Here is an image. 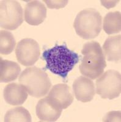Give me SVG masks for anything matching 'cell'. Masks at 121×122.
Returning <instances> with one entry per match:
<instances>
[{
	"label": "cell",
	"instance_id": "cell-1",
	"mask_svg": "<svg viewBox=\"0 0 121 122\" xmlns=\"http://www.w3.org/2000/svg\"><path fill=\"white\" fill-rule=\"evenodd\" d=\"M42 59L46 62L47 70L65 79L74 66L78 64L79 56L77 53L69 50L66 45H63L45 50Z\"/></svg>",
	"mask_w": 121,
	"mask_h": 122
},
{
	"label": "cell",
	"instance_id": "cell-2",
	"mask_svg": "<svg viewBox=\"0 0 121 122\" xmlns=\"http://www.w3.org/2000/svg\"><path fill=\"white\" fill-rule=\"evenodd\" d=\"M81 54L83 57L79 67L81 73L91 79L101 76L106 67V62L99 43L95 41L86 43L81 50Z\"/></svg>",
	"mask_w": 121,
	"mask_h": 122
},
{
	"label": "cell",
	"instance_id": "cell-3",
	"mask_svg": "<svg viewBox=\"0 0 121 122\" xmlns=\"http://www.w3.org/2000/svg\"><path fill=\"white\" fill-rule=\"evenodd\" d=\"M18 81L29 95L37 98L45 97L52 87L47 73L36 67L25 68L20 75Z\"/></svg>",
	"mask_w": 121,
	"mask_h": 122
},
{
	"label": "cell",
	"instance_id": "cell-4",
	"mask_svg": "<svg viewBox=\"0 0 121 122\" xmlns=\"http://www.w3.org/2000/svg\"><path fill=\"white\" fill-rule=\"evenodd\" d=\"M74 27L76 33L80 37L85 40L94 39L102 30V15L94 9H85L77 14Z\"/></svg>",
	"mask_w": 121,
	"mask_h": 122
},
{
	"label": "cell",
	"instance_id": "cell-5",
	"mask_svg": "<svg viewBox=\"0 0 121 122\" xmlns=\"http://www.w3.org/2000/svg\"><path fill=\"white\" fill-rule=\"evenodd\" d=\"M96 93L103 99L113 100L118 97L121 93V73L110 70L97 79Z\"/></svg>",
	"mask_w": 121,
	"mask_h": 122
},
{
	"label": "cell",
	"instance_id": "cell-6",
	"mask_svg": "<svg viewBox=\"0 0 121 122\" xmlns=\"http://www.w3.org/2000/svg\"><path fill=\"white\" fill-rule=\"evenodd\" d=\"M0 12L2 28L7 30H16L23 22V9L17 1H1Z\"/></svg>",
	"mask_w": 121,
	"mask_h": 122
},
{
	"label": "cell",
	"instance_id": "cell-7",
	"mask_svg": "<svg viewBox=\"0 0 121 122\" xmlns=\"http://www.w3.org/2000/svg\"><path fill=\"white\" fill-rule=\"evenodd\" d=\"M17 61L24 66H32L39 59L40 47L37 42L32 39L26 38L17 43L16 48Z\"/></svg>",
	"mask_w": 121,
	"mask_h": 122
},
{
	"label": "cell",
	"instance_id": "cell-8",
	"mask_svg": "<svg viewBox=\"0 0 121 122\" xmlns=\"http://www.w3.org/2000/svg\"><path fill=\"white\" fill-rule=\"evenodd\" d=\"M36 112L41 122H55L61 115L63 109L56 101L47 96L38 101Z\"/></svg>",
	"mask_w": 121,
	"mask_h": 122
},
{
	"label": "cell",
	"instance_id": "cell-9",
	"mask_svg": "<svg viewBox=\"0 0 121 122\" xmlns=\"http://www.w3.org/2000/svg\"><path fill=\"white\" fill-rule=\"evenodd\" d=\"M73 90L77 100L83 103L92 101L95 94L93 81L86 76H79L74 81Z\"/></svg>",
	"mask_w": 121,
	"mask_h": 122
},
{
	"label": "cell",
	"instance_id": "cell-10",
	"mask_svg": "<svg viewBox=\"0 0 121 122\" xmlns=\"http://www.w3.org/2000/svg\"><path fill=\"white\" fill-rule=\"evenodd\" d=\"M47 17V8L39 1H31L25 6L24 18L25 21L32 26L42 23Z\"/></svg>",
	"mask_w": 121,
	"mask_h": 122
},
{
	"label": "cell",
	"instance_id": "cell-11",
	"mask_svg": "<svg viewBox=\"0 0 121 122\" xmlns=\"http://www.w3.org/2000/svg\"><path fill=\"white\" fill-rule=\"evenodd\" d=\"M3 96L6 103L10 105H21L28 98V93L22 85L13 82L5 87Z\"/></svg>",
	"mask_w": 121,
	"mask_h": 122
},
{
	"label": "cell",
	"instance_id": "cell-12",
	"mask_svg": "<svg viewBox=\"0 0 121 122\" xmlns=\"http://www.w3.org/2000/svg\"><path fill=\"white\" fill-rule=\"evenodd\" d=\"M48 97L56 101L63 109H67L74 101V96L69 86L65 84H58L53 86Z\"/></svg>",
	"mask_w": 121,
	"mask_h": 122
},
{
	"label": "cell",
	"instance_id": "cell-13",
	"mask_svg": "<svg viewBox=\"0 0 121 122\" xmlns=\"http://www.w3.org/2000/svg\"><path fill=\"white\" fill-rule=\"evenodd\" d=\"M121 35L108 37L103 45V52L109 62L119 63L121 58Z\"/></svg>",
	"mask_w": 121,
	"mask_h": 122
},
{
	"label": "cell",
	"instance_id": "cell-14",
	"mask_svg": "<svg viewBox=\"0 0 121 122\" xmlns=\"http://www.w3.org/2000/svg\"><path fill=\"white\" fill-rule=\"evenodd\" d=\"M21 72V68L17 63L1 59V82H9L17 79Z\"/></svg>",
	"mask_w": 121,
	"mask_h": 122
},
{
	"label": "cell",
	"instance_id": "cell-15",
	"mask_svg": "<svg viewBox=\"0 0 121 122\" xmlns=\"http://www.w3.org/2000/svg\"><path fill=\"white\" fill-rule=\"evenodd\" d=\"M103 28L108 35L118 33L121 30V14L120 12H110L103 19Z\"/></svg>",
	"mask_w": 121,
	"mask_h": 122
},
{
	"label": "cell",
	"instance_id": "cell-16",
	"mask_svg": "<svg viewBox=\"0 0 121 122\" xmlns=\"http://www.w3.org/2000/svg\"><path fill=\"white\" fill-rule=\"evenodd\" d=\"M4 121L5 122H30L32 121V118L26 109L18 106L9 110L4 116Z\"/></svg>",
	"mask_w": 121,
	"mask_h": 122
},
{
	"label": "cell",
	"instance_id": "cell-17",
	"mask_svg": "<svg viewBox=\"0 0 121 122\" xmlns=\"http://www.w3.org/2000/svg\"><path fill=\"white\" fill-rule=\"evenodd\" d=\"M0 53L3 55L11 54L16 45L14 35L7 30L0 31Z\"/></svg>",
	"mask_w": 121,
	"mask_h": 122
},
{
	"label": "cell",
	"instance_id": "cell-18",
	"mask_svg": "<svg viewBox=\"0 0 121 122\" xmlns=\"http://www.w3.org/2000/svg\"><path fill=\"white\" fill-rule=\"evenodd\" d=\"M43 2L46 3L47 6L49 9H59L63 8L65 7L68 3V1H48V0H43Z\"/></svg>",
	"mask_w": 121,
	"mask_h": 122
}]
</instances>
